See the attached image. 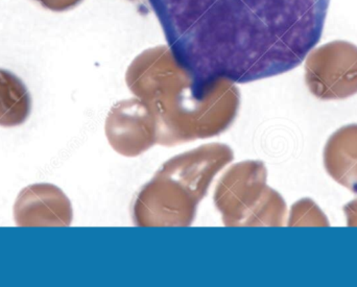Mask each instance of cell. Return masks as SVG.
Segmentation results:
<instances>
[{"label":"cell","instance_id":"cell-1","mask_svg":"<svg viewBox=\"0 0 357 287\" xmlns=\"http://www.w3.org/2000/svg\"><path fill=\"white\" fill-rule=\"evenodd\" d=\"M176 64L199 100L220 82L251 83L299 66L331 0H149Z\"/></svg>","mask_w":357,"mask_h":287},{"label":"cell","instance_id":"cell-2","mask_svg":"<svg viewBox=\"0 0 357 287\" xmlns=\"http://www.w3.org/2000/svg\"><path fill=\"white\" fill-rule=\"evenodd\" d=\"M305 83L319 100H346L356 95L357 46L333 41L312 50L305 59Z\"/></svg>","mask_w":357,"mask_h":287},{"label":"cell","instance_id":"cell-3","mask_svg":"<svg viewBox=\"0 0 357 287\" xmlns=\"http://www.w3.org/2000/svg\"><path fill=\"white\" fill-rule=\"evenodd\" d=\"M19 227H65L73 221L70 201L50 183H37L21 190L14 205Z\"/></svg>","mask_w":357,"mask_h":287},{"label":"cell","instance_id":"cell-4","mask_svg":"<svg viewBox=\"0 0 357 287\" xmlns=\"http://www.w3.org/2000/svg\"><path fill=\"white\" fill-rule=\"evenodd\" d=\"M323 158L327 173L357 194V123L344 125L329 137Z\"/></svg>","mask_w":357,"mask_h":287},{"label":"cell","instance_id":"cell-5","mask_svg":"<svg viewBox=\"0 0 357 287\" xmlns=\"http://www.w3.org/2000/svg\"><path fill=\"white\" fill-rule=\"evenodd\" d=\"M31 108V93L22 79L0 68V127L23 125L29 119Z\"/></svg>","mask_w":357,"mask_h":287},{"label":"cell","instance_id":"cell-6","mask_svg":"<svg viewBox=\"0 0 357 287\" xmlns=\"http://www.w3.org/2000/svg\"><path fill=\"white\" fill-rule=\"evenodd\" d=\"M289 226H318L328 227L326 215L312 199H302L291 208Z\"/></svg>","mask_w":357,"mask_h":287},{"label":"cell","instance_id":"cell-7","mask_svg":"<svg viewBox=\"0 0 357 287\" xmlns=\"http://www.w3.org/2000/svg\"><path fill=\"white\" fill-rule=\"evenodd\" d=\"M42 8L52 12H65L77 6L82 0H35Z\"/></svg>","mask_w":357,"mask_h":287},{"label":"cell","instance_id":"cell-8","mask_svg":"<svg viewBox=\"0 0 357 287\" xmlns=\"http://www.w3.org/2000/svg\"><path fill=\"white\" fill-rule=\"evenodd\" d=\"M344 213L347 219V225L349 227H357V199L344 207Z\"/></svg>","mask_w":357,"mask_h":287}]
</instances>
